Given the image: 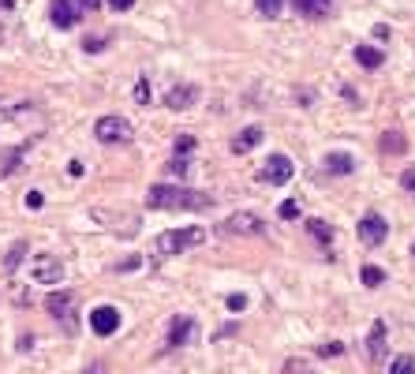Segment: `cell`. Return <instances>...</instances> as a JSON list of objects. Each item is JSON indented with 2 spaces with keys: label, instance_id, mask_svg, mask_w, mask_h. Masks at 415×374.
Instances as JSON below:
<instances>
[{
  "label": "cell",
  "instance_id": "5",
  "mask_svg": "<svg viewBox=\"0 0 415 374\" xmlns=\"http://www.w3.org/2000/svg\"><path fill=\"white\" fill-rule=\"evenodd\" d=\"M221 233L225 236H262L266 233V221H262L258 214H251V210H239V214L221 221Z\"/></svg>",
  "mask_w": 415,
  "mask_h": 374
},
{
  "label": "cell",
  "instance_id": "23",
  "mask_svg": "<svg viewBox=\"0 0 415 374\" xmlns=\"http://www.w3.org/2000/svg\"><path fill=\"white\" fill-rule=\"evenodd\" d=\"M381 281H386V273H381L378 266H363V284L367 289H378Z\"/></svg>",
  "mask_w": 415,
  "mask_h": 374
},
{
  "label": "cell",
  "instance_id": "21",
  "mask_svg": "<svg viewBox=\"0 0 415 374\" xmlns=\"http://www.w3.org/2000/svg\"><path fill=\"white\" fill-rule=\"evenodd\" d=\"M255 8H258V12L266 15V19H277L281 8H285V0H255Z\"/></svg>",
  "mask_w": 415,
  "mask_h": 374
},
{
  "label": "cell",
  "instance_id": "35",
  "mask_svg": "<svg viewBox=\"0 0 415 374\" xmlns=\"http://www.w3.org/2000/svg\"><path fill=\"white\" fill-rule=\"evenodd\" d=\"M41 202H45V199H41V191H30V195H27V210H38Z\"/></svg>",
  "mask_w": 415,
  "mask_h": 374
},
{
  "label": "cell",
  "instance_id": "41",
  "mask_svg": "<svg viewBox=\"0 0 415 374\" xmlns=\"http://www.w3.org/2000/svg\"><path fill=\"white\" fill-rule=\"evenodd\" d=\"M412 374H415V363H412Z\"/></svg>",
  "mask_w": 415,
  "mask_h": 374
},
{
  "label": "cell",
  "instance_id": "12",
  "mask_svg": "<svg viewBox=\"0 0 415 374\" xmlns=\"http://www.w3.org/2000/svg\"><path fill=\"white\" fill-rule=\"evenodd\" d=\"M322 172H325V176H348V172H356V161H352V153H341V150L325 153V161H322Z\"/></svg>",
  "mask_w": 415,
  "mask_h": 374
},
{
  "label": "cell",
  "instance_id": "34",
  "mask_svg": "<svg viewBox=\"0 0 415 374\" xmlns=\"http://www.w3.org/2000/svg\"><path fill=\"white\" fill-rule=\"evenodd\" d=\"M344 345H318V356H341Z\"/></svg>",
  "mask_w": 415,
  "mask_h": 374
},
{
  "label": "cell",
  "instance_id": "1",
  "mask_svg": "<svg viewBox=\"0 0 415 374\" xmlns=\"http://www.w3.org/2000/svg\"><path fill=\"white\" fill-rule=\"evenodd\" d=\"M150 210H210L213 195L210 191H191V187H172V183H157L146 195Z\"/></svg>",
  "mask_w": 415,
  "mask_h": 374
},
{
  "label": "cell",
  "instance_id": "39",
  "mask_svg": "<svg viewBox=\"0 0 415 374\" xmlns=\"http://www.w3.org/2000/svg\"><path fill=\"white\" fill-rule=\"evenodd\" d=\"M0 8H4V12H8V8H15V0H0Z\"/></svg>",
  "mask_w": 415,
  "mask_h": 374
},
{
  "label": "cell",
  "instance_id": "40",
  "mask_svg": "<svg viewBox=\"0 0 415 374\" xmlns=\"http://www.w3.org/2000/svg\"><path fill=\"white\" fill-rule=\"evenodd\" d=\"M0 46H4V27H0Z\"/></svg>",
  "mask_w": 415,
  "mask_h": 374
},
{
  "label": "cell",
  "instance_id": "16",
  "mask_svg": "<svg viewBox=\"0 0 415 374\" xmlns=\"http://www.w3.org/2000/svg\"><path fill=\"white\" fill-rule=\"evenodd\" d=\"M258 142H262V127H244L232 139V153H247V150H255Z\"/></svg>",
  "mask_w": 415,
  "mask_h": 374
},
{
  "label": "cell",
  "instance_id": "17",
  "mask_svg": "<svg viewBox=\"0 0 415 374\" xmlns=\"http://www.w3.org/2000/svg\"><path fill=\"white\" fill-rule=\"evenodd\" d=\"M356 60H359V68H367V71H374V68H381V49H374V46H356Z\"/></svg>",
  "mask_w": 415,
  "mask_h": 374
},
{
  "label": "cell",
  "instance_id": "15",
  "mask_svg": "<svg viewBox=\"0 0 415 374\" xmlns=\"http://www.w3.org/2000/svg\"><path fill=\"white\" fill-rule=\"evenodd\" d=\"M386 333H389L386 322H374V326H370V337H367L370 359H386Z\"/></svg>",
  "mask_w": 415,
  "mask_h": 374
},
{
  "label": "cell",
  "instance_id": "14",
  "mask_svg": "<svg viewBox=\"0 0 415 374\" xmlns=\"http://www.w3.org/2000/svg\"><path fill=\"white\" fill-rule=\"evenodd\" d=\"M333 4L337 0H292V8H296L300 15H307V19H325L333 12Z\"/></svg>",
  "mask_w": 415,
  "mask_h": 374
},
{
  "label": "cell",
  "instance_id": "30",
  "mask_svg": "<svg viewBox=\"0 0 415 374\" xmlns=\"http://www.w3.org/2000/svg\"><path fill=\"white\" fill-rule=\"evenodd\" d=\"M165 172H169V176H176V172H180V176H183V172H188V158H172Z\"/></svg>",
  "mask_w": 415,
  "mask_h": 374
},
{
  "label": "cell",
  "instance_id": "11",
  "mask_svg": "<svg viewBox=\"0 0 415 374\" xmlns=\"http://www.w3.org/2000/svg\"><path fill=\"white\" fill-rule=\"evenodd\" d=\"M49 19H52V23H57L60 30H71L75 23H79V8H75L71 0H52Z\"/></svg>",
  "mask_w": 415,
  "mask_h": 374
},
{
  "label": "cell",
  "instance_id": "37",
  "mask_svg": "<svg viewBox=\"0 0 415 374\" xmlns=\"http://www.w3.org/2000/svg\"><path fill=\"white\" fill-rule=\"evenodd\" d=\"M374 38H378V41H386V38H389V27H386V23H378V27H374Z\"/></svg>",
  "mask_w": 415,
  "mask_h": 374
},
{
  "label": "cell",
  "instance_id": "13",
  "mask_svg": "<svg viewBox=\"0 0 415 374\" xmlns=\"http://www.w3.org/2000/svg\"><path fill=\"white\" fill-rule=\"evenodd\" d=\"M191 337H195V318H172V322H169V345L172 348L188 345Z\"/></svg>",
  "mask_w": 415,
  "mask_h": 374
},
{
  "label": "cell",
  "instance_id": "2",
  "mask_svg": "<svg viewBox=\"0 0 415 374\" xmlns=\"http://www.w3.org/2000/svg\"><path fill=\"white\" fill-rule=\"evenodd\" d=\"M206 240V228L199 225H191V228H172V233H161L154 240V255L157 258H165V255H180V251H188V247H199Z\"/></svg>",
  "mask_w": 415,
  "mask_h": 374
},
{
  "label": "cell",
  "instance_id": "8",
  "mask_svg": "<svg viewBox=\"0 0 415 374\" xmlns=\"http://www.w3.org/2000/svg\"><path fill=\"white\" fill-rule=\"evenodd\" d=\"M288 180H292V161L285 158V153H273V158L266 161V169H262V183L285 187Z\"/></svg>",
  "mask_w": 415,
  "mask_h": 374
},
{
  "label": "cell",
  "instance_id": "27",
  "mask_svg": "<svg viewBox=\"0 0 415 374\" xmlns=\"http://www.w3.org/2000/svg\"><path fill=\"white\" fill-rule=\"evenodd\" d=\"M281 217H285V221H296L300 217V202L296 199H288V202H281V210H277Z\"/></svg>",
  "mask_w": 415,
  "mask_h": 374
},
{
  "label": "cell",
  "instance_id": "31",
  "mask_svg": "<svg viewBox=\"0 0 415 374\" xmlns=\"http://www.w3.org/2000/svg\"><path fill=\"white\" fill-rule=\"evenodd\" d=\"M225 303H228V311H244V307H247V296H244V292H236V296H228Z\"/></svg>",
  "mask_w": 415,
  "mask_h": 374
},
{
  "label": "cell",
  "instance_id": "38",
  "mask_svg": "<svg viewBox=\"0 0 415 374\" xmlns=\"http://www.w3.org/2000/svg\"><path fill=\"white\" fill-rule=\"evenodd\" d=\"M83 374H108V370H105V363H90V367H86Z\"/></svg>",
  "mask_w": 415,
  "mask_h": 374
},
{
  "label": "cell",
  "instance_id": "25",
  "mask_svg": "<svg viewBox=\"0 0 415 374\" xmlns=\"http://www.w3.org/2000/svg\"><path fill=\"white\" fill-rule=\"evenodd\" d=\"M139 262H143V255H127L124 262H116V266H113V273H135Z\"/></svg>",
  "mask_w": 415,
  "mask_h": 374
},
{
  "label": "cell",
  "instance_id": "28",
  "mask_svg": "<svg viewBox=\"0 0 415 374\" xmlns=\"http://www.w3.org/2000/svg\"><path fill=\"white\" fill-rule=\"evenodd\" d=\"M135 102L139 105H150V79L143 75V79H139V86H135Z\"/></svg>",
  "mask_w": 415,
  "mask_h": 374
},
{
  "label": "cell",
  "instance_id": "18",
  "mask_svg": "<svg viewBox=\"0 0 415 374\" xmlns=\"http://www.w3.org/2000/svg\"><path fill=\"white\" fill-rule=\"evenodd\" d=\"M404 150H408V139L400 131H386L381 135V153H404Z\"/></svg>",
  "mask_w": 415,
  "mask_h": 374
},
{
  "label": "cell",
  "instance_id": "36",
  "mask_svg": "<svg viewBox=\"0 0 415 374\" xmlns=\"http://www.w3.org/2000/svg\"><path fill=\"white\" fill-rule=\"evenodd\" d=\"M400 183H404V187H408V191L415 195V169H408V172H404V176H400Z\"/></svg>",
  "mask_w": 415,
  "mask_h": 374
},
{
  "label": "cell",
  "instance_id": "26",
  "mask_svg": "<svg viewBox=\"0 0 415 374\" xmlns=\"http://www.w3.org/2000/svg\"><path fill=\"white\" fill-rule=\"evenodd\" d=\"M191 150H195V135H180L176 139V158H191Z\"/></svg>",
  "mask_w": 415,
  "mask_h": 374
},
{
  "label": "cell",
  "instance_id": "19",
  "mask_svg": "<svg viewBox=\"0 0 415 374\" xmlns=\"http://www.w3.org/2000/svg\"><path fill=\"white\" fill-rule=\"evenodd\" d=\"M307 233L318 240L322 247H325V244H333V228L325 225V221H318V217H311V221H307Z\"/></svg>",
  "mask_w": 415,
  "mask_h": 374
},
{
  "label": "cell",
  "instance_id": "29",
  "mask_svg": "<svg viewBox=\"0 0 415 374\" xmlns=\"http://www.w3.org/2000/svg\"><path fill=\"white\" fill-rule=\"evenodd\" d=\"M105 46H108V34H105V38H86V41H83L86 53H97V49H105Z\"/></svg>",
  "mask_w": 415,
  "mask_h": 374
},
{
  "label": "cell",
  "instance_id": "22",
  "mask_svg": "<svg viewBox=\"0 0 415 374\" xmlns=\"http://www.w3.org/2000/svg\"><path fill=\"white\" fill-rule=\"evenodd\" d=\"M281 374H318V370H314L307 359H288V363H285V370H281Z\"/></svg>",
  "mask_w": 415,
  "mask_h": 374
},
{
  "label": "cell",
  "instance_id": "33",
  "mask_svg": "<svg viewBox=\"0 0 415 374\" xmlns=\"http://www.w3.org/2000/svg\"><path fill=\"white\" fill-rule=\"evenodd\" d=\"M108 8H113V12H131L135 0H108Z\"/></svg>",
  "mask_w": 415,
  "mask_h": 374
},
{
  "label": "cell",
  "instance_id": "42",
  "mask_svg": "<svg viewBox=\"0 0 415 374\" xmlns=\"http://www.w3.org/2000/svg\"><path fill=\"white\" fill-rule=\"evenodd\" d=\"M412 255H415V247H412Z\"/></svg>",
  "mask_w": 415,
  "mask_h": 374
},
{
  "label": "cell",
  "instance_id": "6",
  "mask_svg": "<svg viewBox=\"0 0 415 374\" xmlns=\"http://www.w3.org/2000/svg\"><path fill=\"white\" fill-rule=\"evenodd\" d=\"M27 270H30V277H34L38 284H60V281H64V273H68V270H64V262H60L57 255H34Z\"/></svg>",
  "mask_w": 415,
  "mask_h": 374
},
{
  "label": "cell",
  "instance_id": "32",
  "mask_svg": "<svg viewBox=\"0 0 415 374\" xmlns=\"http://www.w3.org/2000/svg\"><path fill=\"white\" fill-rule=\"evenodd\" d=\"M75 8H79V12H97V8H101V0H71Z\"/></svg>",
  "mask_w": 415,
  "mask_h": 374
},
{
  "label": "cell",
  "instance_id": "24",
  "mask_svg": "<svg viewBox=\"0 0 415 374\" xmlns=\"http://www.w3.org/2000/svg\"><path fill=\"white\" fill-rule=\"evenodd\" d=\"M412 363H415V356H397L389 363V374H412Z\"/></svg>",
  "mask_w": 415,
  "mask_h": 374
},
{
  "label": "cell",
  "instance_id": "10",
  "mask_svg": "<svg viewBox=\"0 0 415 374\" xmlns=\"http://www.w3.org/2000/svg\"><path fill=\"white\" fill-rule=\"evenodd\" d=\"M195 102H199V86L195 83H180V86H172V90L165 94V105L172 109V113H183V109H191Z\"/></svg>",
  "mask_w": 415,
  "mask_h": 374
},
{
  "label": "cell",
  "instance_id": "20",
  "mask_svg": "<svg viewBox=\"0 0 415 374\" xmlns=\"http://www.w3.org/2000/svg\"><path fill=\"white\" fill-rule=\"evenodd\" d=\"M23 255H27V240H15L12 251L4 255V270H8V273H15V270H19V262H23Z\"/></svg>",
  "mask_w": 415,
  "mask_h": 374
},
{
  "label": "cell",
  "instance_id": "7",
  "mask_svg": "<svg viewBox=\"0 0 415 374\" xmlns=\"http://www.w3.org/2000/svg\"><path fill=\"white\" fill-rule=\"evenodd\" d=\"M356 233H359V244H367V247H378V244H386V236H389V225H386V217L381 214H363L359 217V225H356Z\"/></svg>",
  "mask_w": 415,
  "mask_h": 374
},
{
  "label": "cell",
  "instance_id": "9",
  "mask_svg": "<svg viewBox=\"0 0 415 374\" xmlns=\"http://www.w3.org/2000/svg\"><path fill=\"white\" fill-rule=\"evenodd\" d=\"M90 329L97 337H113L120 329V311H116V307H108V303L94 307V311H90Z\"/></svg>",
  "mask_w": 415,
  "mask_h": 374
},
{
  "label": "cell",
  "instance_id": "3",
  "mask_svg": "<svg viewBox=\"0 0 415 374\" xmlns=\"http://www.w3.org/2000/svg\"><path fill=\"white\" fill-rule=\"evenodd\" d=\"M45 307H49V314L64 326V333H79V314H75L79 296H75V292H52L45 300Z\"/></svg>",
  "mask_w": 415,
  "mask_h": 374
},
{
  "label": "cell",
  "instance_id": "4",
  "mask_svg": "<svg viewBox=\"0 0 415 374\" xmlns=\"http://www.w3.org/2000/svg\"><path fill=\"white\" fill-rule=\"evenodd\" d=\"M94 135H97V142H105V146H120V142H131L135 127H131L124 116H101L94 124Z\"/></svg>",
  "mask_w": 415,
  "mask_h": 374
}]
</instances>
